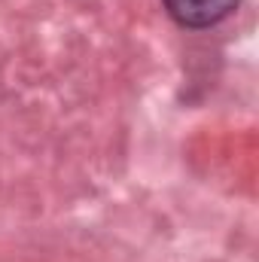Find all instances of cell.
Masks as SVG:
<instances>
[{
	"label": "cell",
	"instance_id": "6da1fadb",
	"mask_svg": "<svg viewBox=\"0 0 259 262\" xmlns=\"http://www.w3.org/2000/svg\"><path fill=\"white\" fill-rule=\"evenodd\" d=\"M238 0H165L168 15L189 31H201V28H213L223 18H229L235 12Z\"/></svg>",
	"mask_w": 259,
	"mask_h": 262
}]
</instances>
